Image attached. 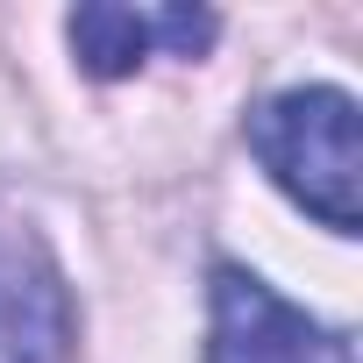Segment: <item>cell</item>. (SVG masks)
<instances>
[{"label": "cell", "instance_id": "1", "mask_svg": "<svg viewBox=\"0 0 363 363\" xmlns=\"http://www.w3.org/2000/svg\"><path fill=\"white\" fill-rule=\"evenodd\" d=\"M257 164L271 171V186L313 214L328 235H356L363 228V200H356V100L342 86H292L271 93L250 121H242Z\"/></svg>", "mask_w": 363, "mask_h": 363}, {"label": "cell", "instance_id": "2", "mask_svg": "<svg viewBox=\"0 0 363 363\" xmlns=\"http://www.w3.org/2000/svg\"><path fill=\"white\" fill-rule=\"evenodd\" d=\"M207 363H356V342L292 306L257 271L221 264L207 292Z\"/></svg>", "mask_w": 363, "mask_h": 363}, {"label": "cell", "instance_id": "3", "mask_svg": "<svg viewBox=\"0 0 363 363\" xmlns=\"http://www.w3.org/2000/svg\"><path fill=\"white\" fill-rule=\"evenodd\" d=\"M72 292L29 214L0 207V363H65Z\"/></svg>", "mask_w": 363, "mask_h": 363}, {"label": "cell", "instance_id": "4", "mask_svg": "<svg viewBox=\"0 0 363 363\" xmlns=\"http://www.w3.org/2000/svg\"><path fill=\"white\" fill-rule=\"evenodd\" d=\"M72 57L86 79H128L150 65V50L164 57H207V43L221 36V22L207 8H79L65 22Z\"/></svg>", "mask_w": 363, "mask_h": 363}]
</instances>
